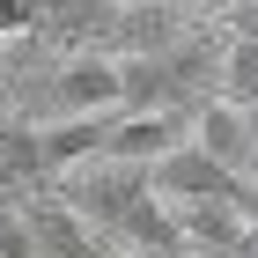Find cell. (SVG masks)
<instances>
[{"label": "cell", "instance_id": "1", "mask_svg": "<svg viewBox=\"0 0 258 258\" xmlns=\"http://www.w3.org/2000/svg\"><path fill=\"white\" fill-rule=\"evenodd\" d=\"M103 111H118V52H59L15 118L44 125V118H103Z\"/></svg>", "mask_w": 258, "mask_h": 258}, {"label": "cell", "instance_id": "8", "mask_svg": "<svg viewBox=\"0 0 258 258\" xmlns=\"http://www.w3.org/2000/svg\"><path fill=\"white\" fill-rule=\"evenodd\" d=\"M214 96L221 103H258V44L251 37H221V59H214Z\"/></svg>", "mask_w": 258, "mask_h": 258}, {"label": "cell", "instance_id": "7", "mask_svg": "<svg viewBox=\"0 0 258 258\" xmlns=\"http://www.w3.org/2000/svg\"><path fill=\"white\" fill-rule=\"evenodd\" d=\"M118 111H192L162 59H118Z\"/></svg>", "mask_w": 258, "mask_h": 258}, {"label": "cell", "instance_id": "9", "mask_svg": "<svg viewBox=\"0 0 258 258\" xmlns=\"http://www.w3.org/2000/svg\"><path fill=\"white\" fill-rule=\"evenodd\" d=\"M0 258H37V243H30V221H22L15 199H0Z\"/></svg>", "mask_w": 258, "mask_h": 258}, {"label": "cell", "instance_id": "5", "mask_svg": "<svg viewBox=\"0 0 258 258\" xmlns=\"http://www.w3.org/2000/svg\"><path fill=\"white\" fill-rule=\"evenodd\" d=\"M184 133H192V111H118V118H111V140H103V155L148 170V162L170 155Z\"/></svg>", "mask_w": 258, "mask_h": 258}, {"label": "cell", "instance_id": "10", "mask_svg": "<svg viewBox=\"0 0 258 258\" xmlns=\"http://www.w3.org/2000/svg\"><path fill=\"white\" fill-rule=\"evenodd\" d=\"M236 258H258V221L243 229V243H236Z\"/></svg>", "mask_w": 258, "mask_h": 258}, {"label": "cell", "instance_id": "2", "mask_svg": "<svg viewBox=\"0 0 258 258\" xmlns=\"http://www.w3.org/2000/svg\"><path fill=\"white\" fill-rule=\"evenodd\" d=\"M52 199H59L67 214H74L81 229L103 243L125 214H133V199H148V170H140V162H111V155H96V162L59 170V177H52Z\"/></svg>", "mask_w": 258, "mask_h": 258}, {"label": "cell", "instance_id": "3", "mask_svg": "<svg viewBox=\"0 0 258 258\" xmlns=\"http://www.w3.org/2000/svg\"><path fill=\"white\" fill-rule=\"evenodd\" d=\"M199 148V155L214 162L221 177H243V184H258V140H251V125H243V111L236 103H221V96H199L192 103V133H184Z\"/></svg>", "mask_w": 258, "mask_h": 258}, {"label": "cell", "instance_id": "6", "mask_svg": "<svg viewBox=\"0 0 258 258\" xmlns=\"http://www.w3.org/2000/svg\"><path fill=\"white\" fill-rule=\"evenodd\" d=\"M170 214H177V243H184V258H236L243 229H251L229 199H184V207H170Z\"/></svg>", "mask_w": 258, "mask_h": 258}, {"label": "cell", "instance_id": "4", "mask_svg": "<svg viewBox=\"0 0 258 258\" xmlns=\"http://www.w3.org/2000/svg\"><path fill=\"white\" fill-rule=\"evenodd\" d=\"M184 30H192V15H184L177 0H118L111 52H118V59H162Z\"/></svg>", "mask_w": 258, "mask_h": 258}]
</instances>
